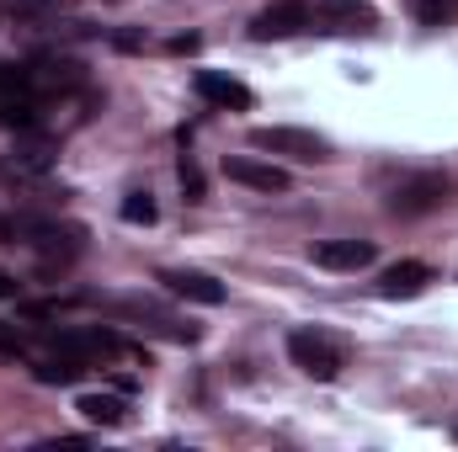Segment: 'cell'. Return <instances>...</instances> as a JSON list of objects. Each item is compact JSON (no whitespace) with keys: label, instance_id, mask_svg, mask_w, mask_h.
Listing matches in <instances>:
<instances>
[{"label":"cell","instance_id":"6da1fadb","mask_svg":"<svg viewBox=\"0 0 458 452\" xmlns=\"http://www.w3.org/2000/svg\"><path fill=\"white\" fill-rule=\"evenodd\" d=\"M288 356H293V367L304 372V378H315V383H331L336 372L346 367V346L336 336H326V331H288Z\"/></svg>","mask_w":458,"mask_h":452},{"label":"cell","instance_id":"7a4b0ae2","mask_svg":"<svg viewBox=\"0 0 458 452\" xmlns=\"http://www.w3.org/2000/svg\"><path fill=\"white\" fill-rule=\"evenodd\" d=\"M250 149L283 155V160H299V165H326L336 155L331 138H320L315 128H250Z\"/></svg>","mask_w":458,"mask_h":452},{"label":"cell","instance_id":"3957f363","mask_svg":"<svg viewBox=\"0 0 458 452\" xmlns=\"http://www.w3.org/2000/svg\"><path fill=\"white\" fill-rule=\"evenodd\" d=\"M448 197H454V181L437 176V171H421V176H405V181L384 197V208H389L394 219H421V213H437Z\"/></svg>","mask_w":458,"mask_h":452},{"label":"cell","instance_id":"277c9868","mask_svg":"<svg viewBox=\"0 0 458 452\" xmlns=\"http://www.w3.org/2000/svg\"><path fill=\"white\" fill-rule=\"evenodd\" d=\"M43 96L27 80V64H0V128H38L43 122Z\"/></svg>","mask_w":458,"mask_h":452},{"label":"cell","instance_id":"5b68a950","mask_svg":"<svg viewBox=\"0 0 458 452\" xmlns=\"http://www.w3.org/2000/svg\"><path fill=\"white\" fill-rule=\"evenodd\" d=\"M310 21H315V5H310V0H272L267 11H256L250 38H256V43L293 38V32H310Z\"/></svg>","mask_w":458,"mask_h":452},{"label":"cell","instance_id":"8992f818","mask_svg":"<svg viewBox=\"0 0 458 452\" xmlns=\"http://www.w3.org/2000/svg\"><path fill=\"white\" fill-rule=\"evenodd\" d=\"M27 80L38 96H59V91H81L86 86V64L81 59H64V54H43L27 64Z\"/></svg>","mask_w":458,"mask_h":452},{"label":"cell","instance_id":"52a82bcc","mask_svg":"<svg viewBox=\"0 0 458 452\" xmlns=\"http://www.w3.org/2000/svg\"><path fill=\"white\" fill-rule=\"evenodd\" d=\"M107 309L123 314V320H133V325H144V331H160V336H171V340H198V325H182L176 314H165L149 298H107Z\"/></svg>","mask_w":458,"mask_h":452},{"label":"cell","instance_id":"ba28073f","mask_svg":"<svg viewBox=\"0 0 458 452\" xmlns=\"http://www.w3.org/2000/svg\"><path fill=\"white\" fill-rule=\"evenodd\" d=\"M155 282H165L176 298H192V304H225V282L219 277H208V272H192V266H165Z\"/></svg>","mask_w":458,"mask_h":452},{"label":"cell","instance_id":"9c48e42d","mask_svg":"<svg viewBox=\"0 0 458 452\" xmlns=\"http://www.w3.org/2000/svg\"><path fill=\"white\" fill-rule=\"evenodd\" d=\"M225 176L229 181H240V187H250V192H288V187H293L283 165H272V160H250V155L225 160Z\"/></svg>","mask_w":458,"mask_h":452},{"label":"cell","instance_id":"30bf717a","mask_svg":"<svg viewBox=\"0 0 458 452\" xmlns=\"http://www.w3.org/2000/svg\"><path fill=\"white\" fill-rule=\"evenodd\" d=\"M373 255H378L373 239H326V245H315V266H326V272H362V266H373Z\"/></svg>","mask_w":458,"mask_h":452},{"label":"cell","instance_id":"8fae6325","mask_svg":"<svg viewBox=\"0 0 458 452\" xmlns=\"http://www.w3.org/2000/svg\"><path fill=\"white\" fill-rule=\"evenodd\" d=\"M198 96L203 102H214V107H225V113H245L256 96H250V86H240L234 75H219V70H198Z\"/></svg>","mask_w":458,"mask_h":452},{"label":"cell","instance_id":"7c38bea8","mask_svg":"<svg viewBox=\"0 0 458 452\" xmlns=\"http://www.w3.org/2000/svg\"><path fill=\"white\" fill-rule=\"evenodd\" d=\"M432 277H437V272H432L427 261H400V266H389V272L378 277V293H384V298H416V293H427Z\"/></svg>","mask_w":458,"mask_h":452},{"label":"cell","instance_id":"4fadbf2b","mask_svg":"<svg viewBox=\"0 0 458 452\" xmlns=\"http://www.w3.org/2000/svg\"><path fill=\"white\" fill-rule=\"evenodd\" d=\"M86 367H91V362H81V356H70V351H54V346H48V351L32 362V378H38V383H59V389H70V383H81V378H86Z\"/></svg>","mask_w":458,"mask_h":452},{"label":"cell","instance_id":"5bb4252c","mask_svg":"<svg viewBox=\"0 0 458 452\" xmlns=\"http://www.w3.org/2000/svg\"><path fill=\"white\" fill-rule=\"evenodd\" d=\"M59 155V138L54 133H38V128H21L16 133V165L21 171H48Z\"/></svg>","mask_w":458,"mask_h":452},{"label":"cell","instance_id":"9a60e30c","mask_svg":"<svg viewBox=\"0 0 458 452\" xmlns=\"http://www.w3.org/2000/svg\"><path fill=\"white\" fill-rule=\"evenodd\" d=\"M75 410H81L91 426H123V415H128L123 394H81V399H75Z\"/></svg>","mask_w":458,"mask_h":452},{"label":"cell","instance_id":"2e32d148","mask_svg":"<svg viewBox=\"0 0 458 452\" xmlns=\"http://www.w3.org/2000/svg\"><path fill=\"white\" fill-rule=\"evenodd\" d=\"M310 27H315V32H373L378 16H373L368 5H346V11H331V16H315Z\"/></svg>","mask_w":458,"mask_h":452},{"label":"cell","instance_id":"e0dca14e","mask_svg":"<svg viewBox=\"0 0 458 452\" xmlns=\"http://www.w3.org/2000/svg\"><path fill=\"white\" fill-rule=\"evenodd\" d=\"M54 11H59V0H0V16H16V21H38Z\"/></svg>","mask_w":458,"mask_h":452},{"label":"cell","instance_id":"ac0fdd59","mask_svg":"<svg viewBox=\"0 0 458 452\" xmlns=\"http://www.w3.org/2000/svg\"><path fill=\"white\" fill-rule=\"evenodd\" d=\"M405 5H411L427 27H443V21H454L458 16V0H405Z\"/></svg>","mask_w":458,"mask_h":452},{"label":"cell","instance_id":"d6986e66","mask_svg":"<svg viewBox=\"0 0 458 452\" xmlns=\"http://www.w3.org/2000/svg\"><path fill=\"white\" fill-rule=\"evenodd\" d=\"M155 213H160V208H155L149 192H128V197H123V224H155Z\"/></svg>","mask_w":458,"mask_h":452},{"label":"cell","instance_id":"ffe728a7","mask_svg":"<svg viewBox=\"0 0 458 452\" xmlns=\"http://www.w3.org/2000/svg\"><path fill=\"white\" fill-rule=\"evenodd\" d=\"M176 176H182V192H187V203H203V197H208V187H203V171H198V160H192V155H182Z\"/></svg>","mask_w":458,"mask_h":452},{"label":"cell","instance_id":"44dd1931","mask_svg":"<svg viewBox=\"0 0 458 452\" xmlns=\"http://www.w3.org/2000/svg\"><path fill=\"white\" fill-rule=\"evenodd\" d=\"M165 48H171V54H198V48H203V38H198V32H187V38H171Z\"/></svg>","mask_w":458,"mask_h":452},{"label":"cell","instance_id":"7402d4cb","mask_svg":"<svg viewBox=\"0 0 458 452\" xmlns=\"http://www.w3.org/2000/svg\"><path fill=\"white\" fill-rule=\"evenodd\" d=\"M0 298H16V282H11L5 272H0Z\"/></svg>","mask_w":458,"mask_h":452}]
</instances>
